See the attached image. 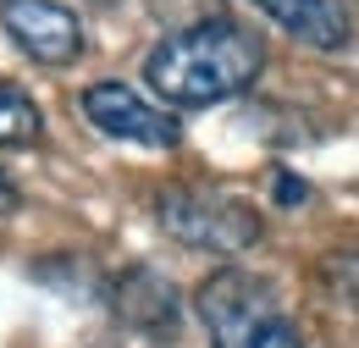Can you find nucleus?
I'll return each instance as SVG.
<instances>
[{"mask_svg":"<svg viewBox=\"0 0 359 348\" xmlns=\"http://www.w3.org/2000/svg\"><path fill=\"white\" fill-rule=\"evenodd\" d=\"M266 67V39L238 22V17H205L194 28H177L144 55V78L149 88L177 105V111H199V105H222L232 94L255 88Z\"/></svg>","mask_w":359,"mask_h":348,"instance_id":"nucleus-1","label":"nucleus"},{"mask_svg":"<svg viewBox=\"0 0 359 348\" xmlns=\"http://www.w3.org/2000/svg\"><path fill=\"white\" fill-rule=\"evenodd\" d=\"M194 304H199V321L210 332V348H304L276 288L255 271L226 265L216 276H205Z\"/></svg>","mask_w":359,"mask_h":348,"instance_id":"nucleus-2","label":"nucleus"},{"mask_svg":"<svg viewBox=\"0 0 359 348\" xmlns=\"http://www.w3.org/2000/svg\"><path fill=\"white\" fill-rule=\"evenodd\" d=\"M155 221L182 249H205V255H243L266 232L260 210L216 182H166L155 194Z\"/></svg>","mask_w":359,"mask_h":348,"instance_id":"nucleus-3","label":"nucleus"},{"mask_svg":"<svg viewBox=\"0 0 359 348\" xmlns=\"http://www.w3.org/2000/svg\"><path fill=\"white\" fill-rule=\"evenodd\" d=\"M78 105H83L89 128H94V133H105V138L144 144V149H177V144H182L177 116H172V111H161V105H149L138 88L116 83V78L89 83L83 94H78Z\"/></svg>","mask_w":359,"mask_h":348,"instance_id":"nucleus-4","label":"nucleus"},{"mask_svg":"<svg viewBox=\"0 0 359 348\" xmlns=\"http://www.w3.org/2000/svg\"><path fill=\"white\" fill-rule=\"evenodd\" d=\"M0 28L39 67H72L83 55V22L61 0H0Z\"/></svg>","mask_w":359,"mask_h":348,"instance_id":"nucleus-5","label":"nucleus"},{"mask_svg":"<svg viewBox=\"0 0 359 348\" xmlns=\"http://www.w3.org/2000/svg\"><path fill=\"white\" fill-rule=\"evenodd\" d=\"M105 304H111V315L122 326H133V332L155 337V343L177 337V326H182V293L155 265H122L105 282Z\"/></svg>","mask_w":359,"mask_h":348,"instance_id":"nucleus-6","label":"nucleus"},{"mask_svg":"<svg viewBox=\"0 0 359 348\" xmlns=\"http://www.w3.org/2000/svg\"><path fill=\"white\" fill-rule=\"evenodd\" d=\"M287 39L310 44V50H343L354 39V17L343 0H255Z\"/></svg>","mask_w":359,"mask_h":348,"instance_id":"nucleus-7","label":"nucleus"},{"mask_svg":"<svg viewBox=\"0 0 359 348\" xmlns=\"http://www.w3.org/2000/svg\"><path fill=\"white\" fill-rule=\"evenodd\" d=\"M45 138V111L34 105V94L0 78V149H34Z\"/></svg>","mask_w":359,"mask_h":348,"instance_id":"nucleus-8","label":"nucleus"},{"mask_svg":"<svg viewBox=\"0 0 359 348\" xmlns=\"http://www.w3.org/2000/svg\"><path fill=\"white\" fill-rule=\"evenodd\" d=\"M320 288L332 304H348L359 309V249H337L320 260Z\"/></svg>","mask_w":359,"mask_h":348,"instance_id":"nucleus-9","label":"nucleus"},{"mask_svg":"<svg viewBox=\"0 0 359 348\" xmlns=\"http://www.w3.org/2000/svg\"><path fill=\"white\" fill-rule=\"evenodd\" d=\"M276 199H282V205H304V199H310V188H304V182H299V177H276Z\"/></svg>","mask_w":359,"mask_h":348,"instance_id":"nucleus-10","label":"nucleus"},{"mask_svg":"<svg viewBox=\"0 0 359 348\" xmlns=\"http://www.w3.org/2000/svg\"><path fill=\"white\" fill-rule=\"evenodd\" d=\"M17 205H22V194H17V182H11V177H6V166H0V216H11Z\"/></svg>","mask_w":359,"mask_h":348,"instance_id":"nucleus-11","label":"nucleus"},{"mask_svg":"<svg viewBox=\"0 0 359 348\" xmlns=\"http://www.w3.org/2000/svg\"><path fill=\"white\" fill-rule=\"evenodd\" d=\"M94 6H122V0H94Z\"/></svg>","mask_w":359,"mask_h":348,"instance_id":"nucleus-12","label":"nucleus"}]
</instances>
